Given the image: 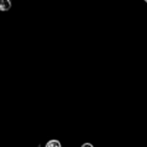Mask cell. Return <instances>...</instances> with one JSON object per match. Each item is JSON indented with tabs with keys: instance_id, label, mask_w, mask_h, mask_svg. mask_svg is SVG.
I'll use <instances>...</instances> for the list:
<instances>
[{
	"instance_id": "6da1fadb",
	"label": "cell",
	"mask_w": 147,
	"mask_h": 147,
	"mask_svg": "<svg viewBox=\"0 0 147 147\" xmlns=\"http://www.w3.org/2000/svg\"><path fill=\"white\" fill-rule=\"evenodd\" d=\"M11 8L10 0H0V11H8Z\"/></svg>"
},
{
	"instance_id": "7a4b0ae2",
	"label": "cell",
	"mask_w": 147,
	"mask_h": 147,
	"mask_svg": "<svg viewBox=\"0 0 147 147\" xmlns=\"http://www.w3.org/2000/svg\"><path fill=\"white\" fill-rule=\"evenodd\" d=\"M45 147H61V143L56 139H51L47 142Z\"/></svg>"
},
{
	"instance_id": "3957f363",
	"label": "cell",
	"mask_w": 147,
	"mask_h": 147,
	"mask_svg": "<svg viewBox=\"0 0 147 147\" xmlns=\"http://www.w3.org/2000/svg\"><path fill=\"white\" fill-rule=\"evenodd\" d=\"M81 147H94L92 145L91 143H88V142H86V143H84V144H82Z\"/></svg>"
},
{
	"instance_id": "277c9868",
	"label": "cell",
	"mask_w": 147,
	"mask_h": 147,
	"mask_svg": "<svg viewBox=\"0 0 147 147\" xmlns=\"http://www.w3.org/2000/svg\"><path fill=\"white\" fill-rule=\"evenodd\" d=\"M144 1H145V2H146V3H147V0H144Z\"/></svg>"
},
{
	"instance_id": "5b68a950",
	"label": "cell",
	"mask_w": 147,
	"mask_h": 147,
	"mask_svg": "<svg viewBox=\"0 0 147 147\" xmlns=\"http://www.w3.org/2000/svg\"><path fill=\"white\" fill-rule=\"evenodd\" d=\"M61 147H62V146H61Z\"/></svg>"
}]
</instances>
